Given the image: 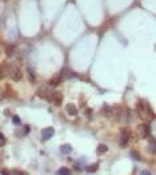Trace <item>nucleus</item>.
<instances>
[{
  "instance_id": "5701e85b",
  "label": "nucleus",
  "mask_w": 156,
  "mask_h": 175,
  "mask_svg": "<svg viewBox=\"0 0 156 175\" xmlns=\"http://www.w3.org/2000/svg\"><path fill=\"white\" fill-rule=\"evenodd\" d=\"M12 174H15V175H25V172L19 171V170H12Z\"/></svg>"
},
{
  "instance_id": "dca6fc26",
  "label": "nucleus",
  "mask_w": 156,
  "mask_h": 175,
  "mask_svg": "<svg viewBox=\"0 0 156 175\" xmlns=\"http://www.w3.org/2000/svg\"><path fill=\"white\" fill-rule=\"evenodd\" d=\"M60 80H63L62 79V76H55V78H52V79H51V86H57V84H59L60 83Z\"/></svg>"
},
{
  "instance_id": "4be33fe9",
  "label": "nucleus",
  "mask_w": 156,
  "mask_h": 175,
  "mask_svg": "<svg viewBox=\"0 0 156 175\" xmlns=\"http://www.w3.org/2000/svg\"><path fill=\"white\" fill-rule=\"evenodd\" d=\"M29 130H31V128H29V126H24V128H23V134L27 135L29 132Z\"/></svg>"
},
{
  "instance_id": "6e6552de",
  "label": "nucleus",
  "mask_w": 156,
  "mask_h": 175,
  "mask_svg": "<svg viewBox=\"0 0 156 175\" xmlns=\"http://www.w3.org/2000/svg\"><path fill=\"white\" fill-rule=\"evenodd\" d=\"M60 76H62L63 80H67V79H71L72 76H73V72H72L69 68H63L62 72H60Z\"/></svg>"
},
{
  "instance_id": "f257e3e1",
  "label": "nucleus",
  "mask_w": 156,
  "mask_h": 175,
  "mask_svg": "<svg viewBox=\"0 0 156 175\" xmlns=\"http://www.w3.org/2000/svg\"><path fill=\"white\" fill-rule=\"evenodd\" d=\"M4 70H7V75L11 78L12 80H15V82H19V80L23 79V72L22 70H20L19 67H16V66H6L4 64L3 66Z\"/></svg>"
},
{
  "instance_id": "9d476101",
  "label": "nucleus",
  "mask_w": 156,
  "mask_h": 175,
  "mask_svg": "<svg viewBox=\"0 0 156 175\" xmlns=\"http://www.w3.org/2000/svg\"><path fill=\"white\" fill-rule=\"evenodd\" d=\"M113 114H115V108L109 107V106H107V104L103 107V115H106V116L111 118V116H113Z\"/></svg>"
},
{
  "instance_id": "ddd939ff",
  "label": "nucleus",
  "mask_w": 156,
  "mask_h": 175,
  "mask_svg": "<svg viewBox=\"0 0 156 175\" xmlns=\"http://www.w3.org/2000/svg\"><path fill=\"white\" fill-rule=\"evenodd\" d=\"M71 151H72V147L69 144H63L60 147V153L62 154H71Z\"/></svg>"
},
{
  "instance_id": "f3484780",
  "label": "nucleus",
  "mask_w": 156,
  "mask_h": 175,
  "mask_svg": "<svg viewBox=\"0 0 156 175\" xmlns=\"http://www.w3.org/2000/svg\"><path fill=\"white\" fill-rule=\"evenodd\" d=\"M57 174L59 175H71V171H69V169H67V167H62V169L57 171Z\"/></svg>"
},
{
  "instance_id": "7ed1b4c3",
  "label": "nucleus",
  "mask_w": 156,
  "mask_h": 175,
  "mask_svg": "<svg viewBox=\"0 0 156 175\" xmlns=\"http://www.w3.org/2000/svg\"><path fill=\"white\" fill-rule=\"evenodd\" d=\"M36 95H38L39 98H41V99H47V100H50V102H51V96H52V92H51L50 86L44 84V86L39 87V90L36 91Z\"/></svg>"
},
{
  "instance_id": "f03ea898",
  "label": "nucleus",
  "mask_w": 156,
  "mask_h": 175,
  "mask_svg": "<svg viewBox=\"0 0 156 175\" xmlns=\"http://www.w3.org/2000/svg\"><path fill=\"white\" fill-rule=\"evenodd\" d=\"M136 111L137 114H139V116H140L143 120H148V119L151 118V115H152V112L150 111V108H148V106L144 102H139L136 106Z\"/></svg>"
},
{
  "instance_id": "f8f14e48",
  "label": "nucleus",
  "mask_w": 156,
  "mask_h": 175,
  "mask_svg": "<svg viewBox=\"0 0 156 175\" xmlns=\"http://www.w3.org/2000/svg\"><path fill=\"white\" fill-rule=\"evenodd\" d=\"M147 150H148V151H150L152 155H156V142H155L153 139H151V143L148 144Z\"/></svg>"
},
{
  "instance_id": "9b49d317",
  "label": "nucleus",
  "mask_w": 156,
  "mask_h": 175,
  "mask_svg": "<svg viewBox=\"0 0 156 175\" xmlns=\"http://www.w3.org/2000/svg\"><path fill=\"white\" fill-rule=\"evenodd\" d=\"M4 52H6V55L8 57H12L13 54H15V46H6V48H4Z\"/></svg>"
},
{
  "instance_id": "4468645a",
  "label": "nucleus",
  "mask_w": 156,
  "mask_h": 175,
  "mask_svg": "<svg viewBox=\"0 0 156 175\" xmlns=\"http://www.w3.org/2000/svg\"><path fill=\"white\" fill-rule=\"evenodd\" d=\"M107 151H108V147H107L106 144H103V143H100L99 146H97V148H96L97 154H104V153H107Z\"/></svg>"
},
{
  "instance_id": "6ab92c4d",
  "label": "nucleus",
  "mask_w": 156,
  "mask_h": 175,
  "mask_svg": "<svg viewBox=\"0 0 156 175\" xmlns=\"http://www.w3.org/2000/svg\"><path fill=\"white\" fill-rule=\"evenodd\" d=\"M12 123L15 124V126H20L22 122H20V118L17 116V115H13V116H12Z\"/></svg>"
},
{
  "instance_id": "412c9836",
  "label": "nucleus",
  "mask_w": 156,
  "mask_h": 175,
  "mask_svg": "<svg viewBox=\"0 0 156 175\" xmlns=\"http://www.w3.org/2000/svg\"><path fill=\"white\" fill-rule=\"evenodd\" d=\"M0 144H1V146H4V144H6V138H4L3 134H0Z\"/></svg>"
},
{
  "instance_id": "aec40b11",
  "label": "nucleus",
  "mask_w": 156,
  "mask_h": 175,
  "mask_svg": "<svg viewBox=\"0 0 156 175\" xmlns=\"http://www.w3.org/2000/svg\"><path fill=\"white\" fill-rule=\"evenodd\" d=\"M131 154H132V158H134V159H137V160H140V159H141L140 155H139V154H137L136 151H132Z\"/></svg>"
},
{
  "instance_id": "393cba45",
  "label": "nucleus",
  "mask_w": 156,
  "mask_h": 175,
  "mask_svg": "<svg viewBox=\"0 0 156 175\" xmlns=\"http://www.w3.org/2000/svg\"><path fill=\"white\" fill-rule=\"evenodd\" d=\"M1 175H11V172L7 171V170H3V171H1Z\"/></svg>"
},
{
  "instance_id": "423d86ee",
  "label": "nucleus",
  "mask_w": 156,
  "mask_h": 175,
  "mask_svg": "<svg viewBox=\"0 0 156 175\" xmlns=\"http://www.w3.org/2000/svg\"><path fill=\"white\" fill-rule=\"evenodd\" d=\"M53 134H55V128H53V127L44 128V130L41 131V139H43V140H48V139H51V138L53 136Z\"/></svg>"
},
{
  "instance_id": "a211bd4d",
  "label": "nucleus",
  "mask_w": 156,
  "mask_h": 175,
  "mask_svg": "<svg viewBox=\"0 0 156 175\" xmlns=\"http://www.w3.org/2000/svg\"><path fill=\"white\" fill-rule=\"evenodd\" d=\"M28 79L31 80L32 83H35V82H36V76H35V74H34V71H32L31 68H28Z\"/></svg>"
},
{
  "instance_id": "0eeeda50",
  "label": "nucleus",
  "mask_w": 156,
  "mask_h": 175,
  "mask_svg": "<svg viewBox=\"0 0 156 175\" xmlns=\"http://www.w3.org/2000/svg\"><path fill=\"white\" fill-rule=\"evenodd\" d=\"M62 100H63L62 92H59V91H53L52 96H51V102H52L55 106H60L62 104Z\"/></svg>"
},
{
  "instance_id": "b1692460",
  "label": "nucleus",
  "mask_w": 156,
  "mask_h": 175,
  "mask_svg": "<svg viewBox=\"0 0 156 175\" xmlns=\"http://www.w3.org/2000/svg\"><path fill=\"white\" fill-rule=\"evenodd\" d=\"M140 175H152V174H151V172L148 171V170H143V171L140 172Z\"/></svg>"
},
{
  "instance_id": "1a4fd4ad",
  "label": "nucleus",
  "mask_w": 156,
  "mask_h": 175,
  "mask_svg": "<svg viewBox=\"0 0 156 175\" xmlns=\"http://www.w3.org/2000/svg\"><path fill=\"white\" fill-rule=\"evenodd\" d=\"M66 111L68 115H71V116H76L78 115V108H76V106H73L72 103H68V104L66 106Z\"/></svg>"
},
{
  "instance_id": "39448f33",
  "label": "nucleus",
  "mask_w": 156,
  "mask_h": 175,
  "mask_svg": "<svg viewBox=\"0 0 156 175\" xmlns=\"http://www.w3.org/2000/svg\"><path fill=\"white\" fill-rule=\"evenodd\" d=\"M129 138H131V131L128 130V128H123L120 131V140H119L120 147H127L128 142H129Z\"/></svg>"
},
{
  "instance_id": "2eb2a0df",
  "label": "nucleus",
  "mask_w": 156,
  "mask_h": 175,
  "mask_svg": "<svg viewBox=\"0 0 156 175\" xmlns=\"http://www.w3.org/2000/svg\"><path fill=\"white\" fill-rule=\"evenodd\" d=\"M97 169H99V164H97V163H94V164L87 166V167H85V171L87 172H95Z\"/></svg>"
},
{
  "instance_id": "20e7f679",
  "label": "nucleus",
  "mask_w": 156,
  "mask_h": 175,
  "mask_svg": "<svg viewBox=\"0 0 156 175\" xmlns=\"http://www.w3.org/2000/svg\"><path fill=\"white\" fill-rule=\"evenodd\" d=\"M137 134H139V136L143 138V139H147V138L151 136V127L150 124L147 123H141L137 126Z\"/></svg>"
}]
</instances>
